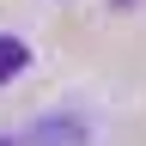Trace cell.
I'll use <instances>...</instances> for the list:
<instances>
[{
    "mask_svg": "<svg viewBox=\"0 0 146 146\" xmlns=\"http://www.w3.org/2000/svg\"><path fill=\"white\" fill-rule=\"evenodd\" d=\"M31 146H85V122H73V116H49V122L31 134Z\"/></svg>",
    "mask_w": 146,
    "mask_h": 146,
    "instance_id": "obj_1",
    "label": "cell"
},
{
    "mask_svg": "<svg viewBox=\"0 0 146 146\" xmlns=\"http://www.w3.org/2000/svg\"><path fill=\"white\" fill-rule=\"evenodd\" d=\"M25 67H31V49L18 43V36H0V85H6V79H18Z\"/></svg>",
    "mask_w": 146,
    "mask_h": 146,
    "instance_id": "obj_2",
    "label": "cell"
},
{
    "mask_svg": "<svg viewBox=\"0 0 146 146\" xmlns=\"http://www.w3.org/2000/svg\"><path fill=\"white\" fill-rule=\"evenodd\" d=\"M110 6H134V0H110Z\"/></svg>",
    "mask_w": 146,
    "mask_h": 146,
    "instance_id": "obj_3",
    "label": "cell"
},
{
    "mask_svg": "<svg viewBox=\"0 0 146 146\" xmlns=\"http://www.w3.org/2000/svg\"><path fill=\"white\" fill-rule=\"evenodd\" d=\"M0 146H18V140H6V134H0Z\"/></svg>",
    "mask_w": 146,
    "mask_h": 146,
    "instance_id": "obj_4",
    "label": "cell"
}]
</instances>
